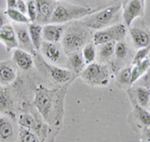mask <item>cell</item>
Masks as SVG:
<instances>
[{"label": "cell", "instance_id": "19", "mask_svg": "<svg viewBox=\"0 0 150 142\" xmlns=\"http://www.w3.org/2000/svg\"><path fill=\"white\" fill-rule=\"evenodd\" d=\"M135 95V100L140 106L146 108L150 103V88L144 86H137L133 89Z\"/></svg>", "mask_w": 150, "mask_h": 142}, {"label": "cell", "instance_id": "15", "mask_svg": "<svg viewBox=\"0 0 150 142\" xmlns=\"http://www.w3.org/2000/svg\"><path fill=\"white\" fill-rule=\"evenodd\" d=\"M17 73L14 65L9 61L0 62V83L8 85L16 79Z\"/></svg>", "mask_w": 150, "mask_h": 142}, {"label": "cell", "instance_id": "27", "mask_svg": "<svg viewBox=\"0 0 150 142\" xmlns=\"http://www.w3.org/2000/svg\"><path fill=\"white\" fill-rule=\"evenodd\" d=\"M19 124L23 127V128H27V129H35L36 128V123L35 120L31 115L29 114H22L19 118Z\"/></svg>", "mask_w": 150, "mask_h": 142}, {"label": "cell", "instance_id": "28", "mask_svg": "<svg viewBox=\"0 0 150 142\" xmlns=\"http://www.w3.org/2000/svg\"><path fill=\"white\" fill-rule=\"evenodd\" d=\"M27 17L30 22L37 20V5L35 0H28L27 2Z\"/></svg>", "mask_w": 150, "mask_h": 142}, {"label": "cell", "instance_id": "35", "mask_svg": "<svg viewBox=\"0 0 150 142\" xmlns=\"http://www.w3.org/2000/svg\"><path fill=\"white\" fill-rule=\"evenodd\" d=\"M16 3H17V0H6L7 9L16 8Z\"/></svg>", "mask_w": 150, "mask_h": 142}, {"label": "cell", "instance_id": "29", "mask_svg": "<svg viewBox=\"0 0 150 142\" xmlns=\"http://www.w3.org/2000/svg\"><path fill=\"white\" fill-rule=\"evenodd\" d=\"M131 69L132 67L127 66L123 68L119 74V82L122 85H131Z\"/></svg>", "mask_w": 150, "mask_h": 142}, {"label": "cell", "instance_id": "37", "mask_svg": "<svg viewBox=\"0 0 150 142\" xmlns=\"http://www.w3.org/2000/svg\"><path fill=\"white\" fill-rule=\"evenodd\" d=\"M147 107H148V111L150 112V103H149V105H148V106H147Z\"/></svg>", "mask_w": 150, "mask_h": 142}, {"label": "cell", "instance_id": "11", "mask_svg": "<svg viewBox=\"0 0 150 142\" xmlns=\"http://www.w3.org/2000/svg\"><path fill=\"white\" fill-rule=\"evenodd\" d=\"M37 5V20L39 23L50 22L54 6L51 0H35Z\"/></svg>", "mask_w": 150, "mask_h": 142}, {"label": "cell", "instance_id": "4", "mask_svg": "<svg viewBox=\"0 0 150 142\" xmlns=\"http://www.w3.org/2000/svg\"><path fill=\"white\" fill-rule=\"evenodd\" d=\"M121 5L120 4H116V5H111L107 8L103 9V10L97 12V13L93 14L91 16H87V17L82 21V23L86 26L87 28L90 29L99 30L102 29L105 26H107L111 20L114 17V15L119 11Z\"/></svg>", "mask_w": 150, "mask_h": 142}, {"label": "cell", "instance_id": "36", "mask_svg": "<svg viewBox=\"0 0 150 142\" xmlns=\"http://www.w3.org/2000/svg\"><path fill=\"white\" fill-rule=\"evenodd\" d=\"M144 136L146 137V139L150 141V127H145L144 129Z\"/></svg>", "mask_w": 150, "mask_h": 142}, {"label": "cell", "instance_id": "17", "mask_svg": "<svg viewBox=\"0 0 150 142\" xmlns=\"http://www.w3.org/2000/svg\"><path fill=\"white\" fill-rule=\"evenodd\" d=\"M28 32L30 35V39L32 45L35 49H40L41 44L43 42L42 39V26L38 23H30L28 25Z\"/></svg>", "mask_w": 150, "mask_h": 142}, {"label": "cell", "instance_id": "38", "mask_svg": "<svg viewBox=\"0 0 150 142\" xmlns=\"http://www.w3.org/2000/svg\"><path fill=\"white\" fill-rule=\"evenodd\" d=\"M148 56H149V60H150V52H149V55H148Z\"/></svg>", "mask_w": 150, "mask_h": 142}, {"label": "cell", "instance_id": "20", "mask_svg": "<svg viewBox=\"0 0 150 142\" xmlns=\"http://www.w3.org/2000/svg\"><path fill=\"white\" fill-rule=\"evenodd\" d=\"M131 99L133 103V109H134L135 116L137 117V119L145 127H150V112L148 111V109L140 106L138 103L136 102V100H134L133 98H131Z\"/></svg>", "mask_w": 150, "mask_h": 142}, {"label": "cell", "instance_id": "12", "mask_svg": "<svg viewBox=\"0 0 150 142\" xmlns=\"http://www.w3.org/2000/svg\"><path fill=\"white\" fill-rule=\"evenodd\" d=\"M40 48L41 51H42V54L44 55V57L48 61L52 62V63H58V62L61 61L62 52L60 47L56 43L43 41Z\"/></svg>", "mask_w": 150, "mask_h": 142}, {"label": "cell", "instance_id": "21", "mask_svg": "<svg viewBox=\"0 0 150 142\" xmlns=\"http://www.w3.org/2000/svg\"><path fill=\"white\" fill-rule=\"evenodd\" d=\"M68 62H69V65L71 67V69L75 73H79V72H81L83 70L84 64H85L83 57H82V54L78 51L70 53L68 57Z\"/></svg>", "mask_w": 150, "mask_h": 142}, {"label": "cell", "instance_id": "25", "mask_svg": "<svg viewBox=\"0 0 150 142\" xmlns=\"http://www.w3.org/2000/svg\"><path fill=\"white\" fill-rule=\"evenodd\" d=\"M5 14H6V16H8V17L13 21V22H15L17 24H24V25H26V24H28L30 22L26 14L21 13L20 11H18L17 9H15V8L7 9Z\"/></svg>", "mask_w": 150, "mask_h": 142}, {"label": "cell", "instance_id": "13", "mask_svg": "<svg viewBox=\"0 0 150 142\" xmlns=\"http://www.w3.org/2000/svg\"><path fill=\"white\" fill-rule=\"evenodd\" d=\"M132 42L136 48H144L150 45V32L138 27L130 28L129 30Z\"/></svg>", "mask_w": 150, "mask_h": 142}, {"label": "cell", "instance_id": "18", "mask_svg": "<svg viewBox=\"0 0 150 142\" xmlns=\"http://www.w3.org/2000/svg\"><path fill=\"white\" fill-rule=\"evenodd\" d=\"M150 70V60L149 58L144 59L138 64H135L131 69V84L136 83L141 77Z\"/></svg>", "mask_w": 150, "mask_h": 142}, {"label": "cell", "instance_id": "26", "mask_svg": "<svg viewBox=\"0 0 150 142\" xmlns=\"http://www.w3.org/2000/svg\"><path fill=\"white\" fill-rule=\"evenodd\" d=\"M19 142H39V140L32 130L22 127L19 132Z\"/></svg>", "mask_w": 150, "mask_h": 142}, {"label": "cell", "instance_id": "9", "mask_svg": "<svg viewBox=\"0 0 150 142\" xmlns=\"http://www.w3.org/2000/svg\"><path fill=\"white\" fill-rule=\"evenodd\" d=\"M0 41L5 45L7 51L15 49V47L18 46L17 38H16L13 26L10 24H6L3 27L0 28Z\"/></svg>", "mask_w": 150, "mask_h": 142}, {"label": "cell", "instance_id": "6", "mask_svg": "<svg viewBox=\"0 0 150 142\" xmlns=\"http://www.w3.org/2000/svg\"><path fill=\"white\" fill-rule=\"evenodd\" d=\"M144 15V2L141 0H129L124 7L123 19L125 26L129 27L136 18Z\"/></svg>", "mask_w": 150, "mask_h": 142}, {"label": "cell", "instance_id": "39", "mask_svg": "<svg viewBox=\"0 0 150 142\" xmlns=\"http://www.w3.org/2000/svg\"><path fill=\"white\" fill-rule=\"evenodd\" d=\"M141 1H142V2H145V0H141Z\"/></svg>", "mask_w": 150, "mask_h": 142}, {"label": "cell", "instance_id": "5", "mask_svg": "<svg viewBox=\"0 0 150 142\" xmlns=\"http://www.w3.org/2000/svg\"><path fill=\"white\" fill-rule=\"evenodd\" d=\"M126 26L124 24H116L106 29L96 31L93 34V43L96 45H101L108 42L122 41L126 35Z\"/></svg>", "mask_w": 150, "mask_h": 142}, {"label": "cell", "instance_id": "33", "mask_svg": "<svg viewBox=\"0 0 150 142\" xmlns=\"http://www.w3.org/2000/svg\"><path fill=\"white\" fill-rule=\"evenodd\" d=\"M15 9H17L18 11H20L23 14L27 13V3L25 2V0H17Z\"/></svg>", "mask_w": 150, "mask_h": 142}, {"label": "cell", "instance_id": "2", "mask_svg": "<svg viewBox=\"0 0 150 142\" xmlns=\"http://www.w3.org/2000/svg\"><path fill=\"white\" fill-rule=\"evenodd\" d=\"M84 82L91 86H106L110 80V71L108 67L101 63H91L80 72Z\"/></svg>", "mask_w": 150, "mask_h": 142}, {"label": "cell", "instance_id": "14", "mask_svg": "<svg viewBox=\"0 0 150 142\" xmlns=\"http://www.w3.org/2000/svg\"><path fill=\"white\" fill-rule=\"evenodd\" d=\"M13 61L22 70H29L33 66V58L30 53L20 48L13 50Z\"/></svg>", "mask_w": 150, "mask_h": 142}, {"label": "cell", "instance_id": "10", "mask_svg": "<svg viewBox=\"0 0 150 142\" xmlns=\"http://www.w3.org/2000/svg\"><path fill=\"white\" fill-rule=\"evenodd\" d=\"M15 30L16 38H17V43L20 49H23L25 51H33V45L30 39V35L28 32V28L25 27L24 24H15L13 26Z\"/></svg>", "mask_w": 150, "mask_h": 142}, {"label": "cell", "instance_id": "30", "mask_svg": "<svg viewBox=\"0 0 150 142\" xmlns=\"http://www.w3.org/2000/svg\"><path fill=\"white\" fill-rule=\"evenodd\" d=\"M149 52H150V45L147 47H144V48H140L138 51L136 52V54L134 55V58L132 60L133 65L138 64L141 61H143L144 59H146L149 55Z\"/></svg>", "mask_w": 150, "mask_h": 142}, {"label": "cell", "instance_id": "16", "mask_svg": "<svg viewBox=\"0 0 150 142\" xmlns=\"http://www.w3.org/2000/svg\"><path fill=\"white\" fill-rule=\"evenodd\" d=\"M49 73L52 79L57 83H65L69 81L72 78L73 74L71 71L67 70V69H63L61 67L58 66H49Z\"/></svg>", "mask_w": 150, "mask_h": 142}, {"label": "cell", "instance_id": "34", "mask_svg": "<svg viewBox=\"0 0 150 142\" xmlns=\"http://www.w3.org/2000/svg\"><path fill=\"white\" fill-rule=\"evenodd\" d=\"M6 24H8L7 18H6V14H4L3 12H0V28L3 27Z\"/></svg>", "mask_w": 150, "mask_h": 142}, {"label": "cell", "instance_id": "3", "mask_svg": "<svg viewBox=\"0 0 150 142\" xmlns=\"http://www.w3.org/2000/svg\"><path fill=\"white\" fill-rule=\"evenodd\" d=\"M91 12L92 9L89 7L78 5H58L54 8L50 22L54 24L65 23L88 15Z\"/></svg>", "mask_w": 150, "mask_h": 142}, {"label": "cell", "instance_id": "23", "mask_svg": "<svg viewBox=\"0 0 150 142\" xmlns=\"http://www.w3.org/2000/svg\"><path fill=\"white\" fill-rule=\"evenodd\" d=\"M115 49V42H108L101 44L98 50V57L101 61H105L112 57L114 54Z\"/></svg>", "mask_w": 150, "mask_h": 142}, {"label": "cell", "instance_id": "22", "mask_svg": "<svg viewBox=\"0 0 150 142\" xmlns=\"http://www.w3.org/2000/svg\"><path fill=\"white\" fill-rule=\"evenodd\" d=\"M13 135V126L8 118L0 117V138L2 140H7Z\"/></svg>", "mask_w": 150, "mask_h": 142}, {"label": "cell", "instance_id": "7", "mask_svg": "<svg viewBox=\"0 0 150 142\" xmlns=\"http://www.w3.org/2000/svg\"><path fill=\"white\" fill-rule=\"evenodd\" d=\"M35 105L45 120H48L52 110V95L46 89H39L35 96Z\"/></svg>", "mask_w": 150, "mask_h": 142}, {"label": "cell", "instance_id": "32", "mask_svg": "<svg viewBox=\"0 0 150 142\" xmlns=\"http://www.w3.org/2000/svg\"><path fill=\"white\" fill-rule=\"evenodd\" d=\"M10 99L8 94L4 90H0V110H4L8 107Z\"/></svg>", "mask_w": 150, "mask_h": 142}, {"label": "cell", "instance_id": "1", "mask_svg": "<svg viewBox=\"0 0 150 142\" xmlns=\"http://www.w3.org/2000/svg\"><path fill=\"white\" fill-rule=\"evenodd\" d=\"M86 28L83 23H74L64 30L61 40L65 51L72 53L78 51L81 47L87 44L90 35Z\"/></svg>", "mask_w": 150, "mask_h": 142}, {"label": "cell", "instance_id": "24", "mask_svg": "<svg viewBox=\"0 0 150 142\" xmlns=\"http://www.w3.org/2000/svg\"><path fill=\"white\" fill-rule=\"evenodd\" d=\"M81 54L85 64L89 65L91 63H94L96 59V50L92 43H87V44L84 45L83 48H82Z\"/></svg>", "mask_w": 150, "mask_h": 142}, {"label": "cell", "instance_id": "31", "mask_svg": "<svg viewBox=\"0 0 150 142\" xmlns=\"http://www.w3.org/2000/svg\"><path fill=\"white\" fill-rule=\"evenodd\" d=\"M128 53V48L127 45L125 44V42L123 41H118L115 44V49H114V54L116 55L118 59H123L126 57Z\"/></svg>", "mask_w": 150, "mask_h": 142}, {"label": "cell", "instance_id": "8", "mask_svg": "<svg viewBox=\"0 0 150 142\" xmlns=\"http://www.w3.org/2000/svg\"><path fill=\"white\" fill-rule=\"evenodd\" d=\"M64 30V26L61 24H46L42 26L43 41L58 43L62 39Z\"/></svg>", "mask_w": 150, "mask_h": 142}]
</instances>
